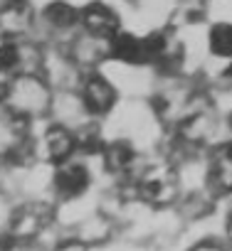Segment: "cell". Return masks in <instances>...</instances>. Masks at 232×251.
I'll return each mask as SVG.
<instances>
[{
	"mask_svg": "<svg viewBox=\"0 0 232 251\" xmlns=\"http://www.w3.org/2000/svg\"><path fill=\"white\" fill-rule=\"evenodd\" d=\"M225 217H222V229H220V236L227 241V246L232 249V209H227V212H222Z\"/></svg>",
	"mask_w": 232,
	"mask_h": 251,
	"instance_id": "16",
	"label": "cell"
},
{
	"mask_svg": "<svg viewBox=\"0 0 232 251\" xmlns=\"http://www.w3.org/2000/svg\"><path fill=\"white\" fill-rule=\"evenodd\" d=\"M129 182L134 187L136 202H141L144 207L156 209V212L175 209L183 197L175 165L158 153H151L146 158V163L141 165V170Z\"/></svg>",
	"mask_w": 232,
	"mask_h": 251,
	"instance_id": "1",
	"label": "cell"
},
{
	"mask_svg": "<svg viewBox=\"0 0 232 251\" xmlns=\"http://www.w3.org/2000/svg\"><path fill=\"white\" fill-rule=\"evenodd\" d=\"M50 251H91L87 244H82L72 231H62V236L55 241V246Z\"/></svg>",
	"mask_w": 232,
	"mask_h": 251,
	"instance_id": "15",
	"label": "cell"
},
{
	"mask_svg": "<svg viewBox=\"0 0 232 251\" xmlns=\"http://www.w3.org/2000/svg\"><path fill=\"white\" fill-rule=\"evenodd\" d=\"M183 251H232V249L227 246V241L220 234H205V236H198L195 241H190Z\"/></svg>",
	"mask_w": 232,
	"mask_h": 251,
	"instance_id": "14",
	"label": "cell"
},
{
	"mask_svg": "<svg viewBox=\"0 0 232 251\" xmlns=\"http://www.w3.org/2000/svg\"><path fill=\"white\" fill-rule=\"evenodd\" d=\"M52 96L55 91L47 86V81L40 74H25V76H15L8 81L3 108L28 123H35L50 116Z\"/></svg>",
	"mask_w": 232,
	"mask_h": 251,
	"instance_id": "2",
	"label": "cell"
},
{
	"mask_svg": "<svg viewBox=\"0 0 232 251\" xmlns=\"http://www.w3.org/2000/svg\"><path fill=\"white\" fill-rule=\"evenodd\" d=\"M207 185L217 202L232 197V141L207 153Z\"/></svg>",
	"mask_w": 232,
	"mask_h": 251,
	"instance_id": "10",
	"label": "cell"
},
{
	"mask_svg": "<svg viewBox=\"0 0 232 251\" xmlns=\"http://www.w3.org/2000/svg\"><path fill=\"white\" fill-rule=\"evenodd\" d=\"M32 160L47 168H57L72 158H77V136L50 118L32 123Z\"/></svg>",
	"mask_w": 232,
	"mask_h": 251,
	"instance_id": "3",
	"label": "cell"
},
{
	"mask_svg": "<svg viewBox=\"0 0 232 251\" xmlns=\"http://www.w3.org/2000/svg\"><path fill=\"white\" fill-rule=\"evenodd\" d=\"M69 59L87 74V72H96L104 69L111 59V40H101V37H91L84 32H74L67 45H64Z\"/></svg>",
	"mask_w": 232,
	"mask_h": 251,
	"instance_id": "9",
	"label": "cell"
},
{
	"mask_svg": "<svg viewBox=\"0 0 232 251\" xmlns=\"http://www.w3.org/2000/svg\"><path fill=\"white\" fill-rule=\"evenodd\" d=\"M40 76L47 81L52 91H77L84 72L69 59L67 50L59 45H45V57L40 67Z\"/></svg>",
	"mask_w": 232,
	"mask_h": 251,
	"instance_id": "7",
	"label": "cell"
},
{
	"mask_svg": "<svg viewBox=\"0 0 232 251\" xmlns=\"http://www.w3.org/2000/svg\"><path fill=\"white\" fill-rule=\"evenodd\" d=\"M52 123H59L69 131H79L84 128L87 123H91L89 113L84 111L82 101H79V94L77 91H55L52 96V106H50V116H47Z\"/></svg>",
	"mask_w": 232,
	"mask_h": 251,
	"instance_id": "11",
	"label": "cell"
},
{
	"mask_svg": "<svg viewBox=\"0 0 232 251\" xmlns=\"http://www.w3.org/2000/svg\"><path fill=\"white\" fill-rule=\"evenodd\" d=\"M37 27V5L32 0H3L0 3V37L28 40Z\"/></svg>",
	"mask_w": 232,
	"mask_h": 251,
	"instance_id": "8",
	"label": "cell"
},
{
	"mask_svg": "<svg viewBox=\"0 0 232 251\" xmlns=\"http://www.w3.org/2000/svg\"><path fill=\"white\" fill-rule=\"evenodd\" d=\"M79 32L101 37V40H114L124 27H126V15L119 3L114 0H87L79 5Z\"/></svg>",
	"mask_w": 232,
	"mask_h": 251,
	"instance_id": "6",
	"label": "cell"
},
{
	"mask_svg": "<svg viewBox=\"0 0 232 251\" xmlns=\"http://www.w3.org/2000/svg\"><path fill=\"white\" fill-rule=\"evenodd\" d=\"M96 187H99V175L94 165L82 155L52 168V202L55 204L87 197Z\"/></svg>",
	"mask_w": 232,
	"mask_h": 251,
	"instance_id": "4",
	"label": "cell"
},
{
	"mask_svg": "<svg viewBox=\"0 0 232 251\" xmlns=\"http://www.w3.org/2000/svg\"><path fill=\"white\" fill-rule=\"evenodd\" d=\"M205 50H207V59L215 64L232 59V20H207Z\"/></svg>",
	"mask_w": 232,
	"mask_h": 251,
	"instance_id": "13",
	"label": "cell"
},
{
	"mask_svg": "<svg viewBox=\"0 0 232 251\" xmlns=\"http://www.w3.org/2000/svg\"><path fill=\"white\" fill-rule=\"evenodd\" d=\"M77 94H79V101H82L84 111L89 113V118L99 121V123H104L116 111V106L121 103L119 89H116V84L106 76L104 69L87 72L79 81Z\"/></svg>",
	"mask_w": 232,
	"mask_h": 251,
	"instance_id": "5",
	"label": "cell"
},
{
	"mask_svg": "<svg viewBox=\"0 0 232 251\" xmlns=\"http://www.w3.org/2000/svg\"><path fill=\"white\" fill-rule=\"evenodd\" d=\"M227 123H230V131H232V111H227Z\"/></svg>",
	"mask_w": 232,
	"mask_h": 251,
	"instance_id": "17",
	"label": "cell"
},
{
	"mask_svg": "<svg viewBox=\"0 0 232 251\" xmlns=\"http://www.w3.org/2000/svg\"><path fill=\"white\" fill-rule=\"evenodd\" d=\"M72 234H74L82 244H87L91 251H96V249L111 244L116 236H119V226H116V222H114L111 217H106L101 209H96L94 214H89L87 219H82V222L72 229Z\"/></svg>",
	"mask_w": 232,
	"mask_h": 251,
	"instance_id": "12",
	"label": "cell"
}]
</instances>
